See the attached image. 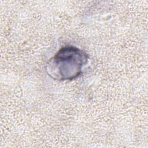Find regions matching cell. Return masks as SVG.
<instances>
[{"mask_svg":"<svg viewBox=\"0 0 148 148\" xmlns=\"http://www.w3.org/2000/svg\"><path fill=\"white\" fill-rule=\"evenodd\" d=\"M88 60V55L84 51L73 46H65L49 61L47 72L56 80H73L82 74Z\"/></svg>","mask_w":148,"mask_h":148,"instance_id":"6da1fadb","label":"cell"}]
</instances>
